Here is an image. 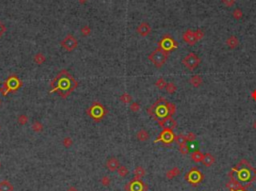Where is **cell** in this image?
Here are the masks:
<instances>
[{"label": "cell", "instance_id": "obj_43", "mask_svg": "<svg viewBox=\"0 0 256 191\" xmlns=\"http://www.w3.org/2000/svg\"><path fill=\"white\" fill-rule=\"evenodd\" d=\"M5 32H6V27H5V25L0 22V37H1V36H2L3 34H4Z\"/></svg>", "mask_w": 256, "mask_h": 191}, {"label": "cell", "instance_id": "obj_49", "mask_svg": "<svg viewBox=\"0 0 256 191\" xmlns=\"http://www.w3.org/2000/svg\"><path fill=\"white\" fill-rule=\"evenodd\" d=\"M1 104H2V102H1V100H0V106H1Z\"/></svg>", "mask_w": 256, "mask_h": 191}, {"label": "cell", "instance_id": "obj_20", "mask_svg": "<svg viewBox=\"0 0 256 191\" xmlns=\"http://www.w3.org/2000/svg\"><path fill=\"white\" fill-rule=\"evenodd\" d=\"M13 185L7 180H3L0 182V191H13Z\"/></svg>", "mask_w": 256, "mask_h": 191}, {"label": "cell", "instance_id": "obj_46", "mask_svg": "<svg viewBox=\"0 0 256 191\" xmlns=\"http://www.w3.org/2000/svg\"><path fill=\"white\" fill-rule=\"evenodd\" d=\"M67 191H78V190L76 188H74V187H71V188H69Z\"/></svg>", "mask_w": 256, "mask_h": 191}, {"label": "cell", "instance_id": "obj_38", "mask_svg": "<svg viewBox=\"0 0 256 191\" xmlns=\"http://www.w3.org/2000/svg\"><path fill=\"white\" fill-rule=\"evenodd\" d=\"M221 2L227 7H232L236 3V0H221Z\"/></svg>", "mask_w": 256, "mask_h": 191}, {"label": "cell", "instance_id": "obj_12", "mask_svg": "<svg viewBox=\"0 0 256 191\" xmlns=\"http://www.w3.org/2000/svg\"><path fill=\"white\" fill-rule=\"evenodd\" d=\"M126 189L128 191H145L147 189V186L140 180L134 179L130 183H128V185L126 186Z\"/></svg>", "mask_w": 256, "mask_h": 191}, {"label": "cell", "instance_id": "obj_4", "mask_svg": "<svg viewBox=\"0 0 256 191\" xmlns=\"http://www.w3.org/2000/svg\"><path fill=\"white\" fill-rule=\"evenodd\" d=\"M22 85V81L17 77V75H9L8 78L3 82V86L0 89V92L3 96H6L9 92H16Z\"/></svg>", "mask_w": 256, "mask_h": 191}, {"label": "cell", "instance_id": "obj_27", "mask_svg": "<svg viewBox=\"0 0 256 191\" xmlns=\"http://www.w3.org/2000/svg\"><path fill=\"white\" fill-rule=\"evenodd\" d=\"M134 175H135V179H139V178H141L143 177L144 175H145V170L142 168V167H136L135 169V171H134Z\"/></svg>", "mask_w": 256, "mask_h": 191}, {"label": "cell", "instance_id": "obj_28", "mask_svg": "<svg viewBox=\"0 0 256 191\" xmlns=\"http://www.w3.org/2000/svg\"><path fill=\"white\" fill-rule=\"evenodd\" d=\"M165 89H166L167 93H169V94H173V93L176 92V90H177V87H176V85H175L174 83H173V82H169V83H167V85H166V87H165Z\"/></svg>", "mask_w": 256, "mask_h": 191}, {"label": "cell", "instance_id": "obj_50", "mask_svg": "<svg viewBox=\"0 0 256 191\" xmlns=\"http://www.w3.org/2000/svg\"><path fill=\"white\" fill-rule=\"evenodd\" d=\"M80 1H85V0H80Z\"/></svg>", "mask_w": 256, "mask_h": 191}, {"label": "cell", "instance_id": "obj_45", "mask_svg": "<svg viewBox=\"0 0 256 191\" xmlns=\"http://www.w3.org/2000/svg\"><path fill=\"white\" fill-rule=\"evenodd\" d=\"M251 97L253 98V100H255V101H256V89L251 93Z\"/></svg>", "mask_w": 256, "mask_h": 191}, {"label": "cell", "instance_id": "obj_26", "mask_svg": "<svg viewBox=\"0 0 256 191\" xmlns=\"http://www.w3.org/2000/svg\"><path fill=\"white\" fill-rule=\"evenodd\" d=\"M180 174V170L178 167H174L172 168L171 170H169L167 173H166V177L168 179H172L173 177H175V176H177Z\"/></svg>", "mask_w": 256, "mask_h": 191}, {"label": "cell", "instance_id": "obj_15", "mask_svg": "<svg viewBox=\"0 0 256 191\" xmlns=\"http://www.w3.org/2000/svg\"><path fill=\"white\" fill-rule=\"evenodd\" d=\"M150 32H151V27L147 22H142L138 27H137V33L143 36V37L149 35Z\"/></svg>", "mask_w": 256, "mask_h": 191}, {"label": "cell", "instance_id": "obj_8", "mask_svg": "<svg viewBox=\"0 0 256 191\" xmlns=\"http://www.w3.org/2000/svg\"><path fill=\"white\" fill-rule=\"evenodd\" d=\"M177 42L174 41V39L172 37H170L169 35H165L163 36V38L161 39L158 43V47L165 50L167 52H170L172 50H174L175 48H177Z\"/></svg>", "mask_w": 256, "mask_h": 191}, {"label": "cell", "instance_id": "obj_33", "mask_svg": "<svg viewBox=\"0 0 256 191\" xmlns=\"http://www.w3.org/2000/svg\"><path fill=\"white\" fill-rule=\"evenodd\" d=\"M117 171H118V174H119L121 177H125V176H127V174H128V169L125 166H119V168L117 169Z\"/></svg>", "mask_w": 256, "mask_h": 191}, {"label": "cell", "instance_id": "obj_13", "mask_svg": "<svg viewBox=\"0 0 256 191\" xmlns=\"http://www.w3.org/2000/svg\"><path fill=\"white\" fill-rule=\"evenodd\" d=\"M158 124H159L163 129H170V130H173V129L177 126V122L173 119L172 116H168V117H165L163 119L158 121Z\"/></svg>", "mask_w": 256, "mask_h": 191}, {"label": "cell", "instance_id": "obj_39", "mask_svg": "<svg viewBox=\"0 0 256 191\" xmlns=\"http://www.w3.org/2000/svg\"><path fill=\"white\" fill-rule=\"evenodd\" d=\"M194 34H195V37H196V39H197L198 41L201 40V39H202V38L204 37V32H203L202 30H199V29H198L197 31L194 32Z\"/></svg>", "mask_w": 256, "mask_h": 191}, {"label": "cell", "instance_id": "obj_21", "mask_svg": "<svg viewBox=\"0 0 256 191\" xmlns=\"http://www.w3.org/2000/svg\"><path fill=\"white\" fill-rule=\"evenodd\" d=\"M137 139L139 140V141H146V140H148L149 138V134H148V132H147L146 130H144V129H141V130H139L138 132H137Z\"/></svg>", "mask_w": 256, "mask_h": 191}, {"label": "cell", "instance_id": "obj_23", "mask_svg": "<svg viewBox=\"0 0 256 191\" xmlns=\"http://www.w3.org/2000/svg\"><path fill=\"white\" fill-rule=\"evenodd\" d=\"M203 156H204V154L201 152V151H195V152H193L192 155H191V159H192L194 162H196V163H198V162L202 161Z\"/></svg>", "mask_w": 256, "mask_h": 191}, {"label": "cell", "instance_id": "obj_24", "mask_svg": "<svg viewBox=\"0 0 256 191\" xmlns=\"http://www.w3.org/2000/svg\"><path fill=\"white\" fill-rule=\"evenodd\" d=\"M33 60H34L35 63H37V64H39V65H41L43 62H45L46 57L44 56V54H43V53L39 52V53H36L35 55H34Z\"/></svg>", "mask_w": 256, "mask_h": 191}, {"label": "cell", "instance_id": "obj_16", "mask_svg": "<svg viewBox=\"0 0 256 191\" xmlns=\"http://www.w3.org/2000/svg\"><path fill=\"white\" fill-rule=\"evenodd\" d=\"M106 167L109 171L113 172L116 171L118 168H119V160L115 157H111L107 160L106 162Z\"/></svg>", "mask_w": 256, "mask_h": 191}, {"label": "cell", "instance_id": "obj_10", "mask_svg": "<svg viewBox=\"0 0 256 191\" xmlns=\"http://www.w3.org/2000/svg\"><path fill=\"white\" fill-rule=\"evenodd\" d=\"M174 139H175V135L172 130H170V129H163L162 132L159 134V136L155 140V142L161 141L165 144H170L171 142H173Z\"/></svg>", "mask_w": 256, "mask_h": 191}, {"label": "cell", "instance_id": "obj_44", "mask_svg": "<svg viewBox=\"0 0 256 191\" xmlns=\"http://www.w3.org/2000/svg\"><path fill=\"white\" fill-rule=\"evenodd\" d=\"M101 182H102V184L104 186H107V185H109V183H110V180L108 177H103L102 180H101Z\"/></svg>", "mask_w": 256, "mask_h": 191}, {"label": "cell", "instance_id": "obj_37", "mask_svg": "<svg viewBox=\"0 0 256 191\" xmlns=\"http://www.w3.org/2000/svg\"><path fill=\"white\" fill-rule=\"evenodd\" d=\"M62 143H63L64 146L67 147V148H68V147H70V146L72 145V144H73V141H72V139H71L70 137H65V138L63 139V142H62Z\"/></svg>", "mask_w": 256, "mask_h": 191}, {"label": "cell", "instance_id": "obj_29", "mask_svg": "<svg viewBox=\"0 0 256 191\" xmlns=\"http://www.w3.org/2000/svg\"><path fill=\"white\" fill-rule=\"evenodd\" d=\"M166 85H167V83L165 82V80L162 77L158 79V80L156 81V83H155V86H156V87L158 89H160V90L164 89L165 87H166Z\"/></svg>", "mask_w": 256, "mask_h": 191}, {"label": "cell", "instance_id": "obj_6", "mask_svg": "<svg viewBox=\"0 0 256 191\" xmlns=\"http://www.w3.org/2000/svg\"><path fill=\"white\" fill-rule=\"evenodd\" d=\"M168 55H169V52L158 47L152 53L149 54L148 59L154 64V66L156 68H161L167 61Z\"/></svg>", "mask_w": 256, "mask_h": 191}, {"label": "cell", "instance_id": "obj_48", "mask_svg": "<svg viewBox=\"0 0 256 191\" xmlns=\"http://www.w3.org/2000/svg\"><path fill=\"white\" fill-rule=\"evenodd\" d=\"M236 191H245V190H243V189H240V190H236Z\"/></svg>", "mask_w": 256, "mask_h": 191}, {"label": "cell", "instance_id": "obj_52", "mask_svg": "<svg viewBox=\"0 0 256 191\" xmlns=\"http://www.w3.org/2000/svg\"><path fill=\"white\" fill-rule=\"evenodd\" d=\"M0 167H1V164H0Z\"/></svg>", "mask_w": 256, "mask_h": 191}, {"label": "cell", "instance_id": "obj_25", "mask_svg": "<svg viewBox=\"0 0 256 191\" xmlns=\"http://www.w3.org/2000/svg\"><path fill=\"white\" fill-rule=\"evenodd\" d=\"M174 140H175L176 143H177L179 146L185 145L186 142H187L186 135H184V134H178L177 136H175V139H174Z\"/></svg>", "mask_w": 256, "mask_h": 191}, {"label": "cell", "instance_id": "obj_41", "mask_svg": "<svg viewBox=\"0 0 256 191\" xmlns=\"http://www.w3.org/2000/svg\"><path fill=\"white\" fill-rule=\"evenodd\" d=\"M186 138H187V141L192 142V141H194V140L196 139V134H195V133H193V132H189L188 134L186 135Z\"/></svg>", "mask_w": 256, "mask_h": 191}, {"label": "cell", "instance_id": "obj_34", "mask_svg": "<svg viewBox=\"0 0 256 191\" xmlns=\"http://www.w3.org/2000/svg\"><path fill=\"white\" fill-rule=\"evenodd\" d=\"M18 123H19L20 125H24V124H26L27 122H28V117L26 116V115H20V116H18Z\"/></svg>", "mask_w": 256, "mask_h": 191}, {"label": "cell", "instance_id": "obj_5", "mask_svg": "<svg viewBox=\"0 0 256 191\" xmlns=\"http://www.w3.org/2000/svg\"><path fill=\"white\" fill-rule=\"evenodd\" d=\"M86 113H87L88 116L93 119L95 122H99L100 120H102L104 116L108 113V111L105 107L103 106V104H101L100 102H93L90 107L86 110Z\"/></svg>", "mask_w": 256, "mask_h": 191}, {"label": "cell", "instance_id": "obj_47", "mask_svg": "<svg viewBox=\"0 0 256 191\" xmlns=\"http://www.w3.org/2000/svg\"><path fill=\"white\" fill-rule=\"evenodd\" d=\"M253 128H254L255 130H256V120H255V122H254V123H253Z\"/></svg>", "mask_w": 256, "mask_h": 191}, {"label": "cell", "instance_id": "obj_9", "mask_svg": "<svg viewBox=\"0 0 256 191\" xmlns=\"http://www.w3.org/2000/svg\"><path fill=\"white\" fill-rule=\"evenodd\" d=\"M78 41L77 39L74 37L72 34H68L63 38V40L61 41V46L68 52H71L77 47Z\"/></svg>", "mask_w": 256, "mask_h": 191}, {"label": "cell", "instance_id": "obj_40", "mask_svg": "<svg viewBox=\"0 0 256 191\" xmlns=\"http://www.w3.org/2000/svg\"><path fill=\"white\" fill-rule=\"evenodd\" d=\"M168 107H169V114H170V116H172L173 114L176 112V106L174 105L173 103L169 102L168 104Z\"/></svg>", "mask_w": 256, "mask_h": 191}, {"label": "cell", "instance_id": "obj_51", "mask_svg": "<svg viewBox=\"0 0 256 191\" xmlns=\"http://www.w3.org/2000/svg\"><path fill=\"white\" fill-rule=\"evenodd\" d=\"M0 130H1V126H0Z\"/></svg>", "mask_w": 256, "mask_h": 191}, {"label": "cell", "instance_id": "obj_2", "mask_svg": "<svg viewBox=\"0 0 256 191\" xmlns=\"http://www.w3.org/2000/svg\"><path fill=\"white\" fill-rule=\"evenodd\" d=\"M168 104L169 102L165 98H160L154 104H152V106L147 109V113L152 118H154L155 120L159 121L165 117L170 116Z\"/></svg>", "mask_w": 256, "mask_h": 191}, {"label": "cell", "instance_id": "obj_18", "mask_svg": "<svg viewBox=\"0 0 256 191\" xmlns=\"http://www.w3.org/2000/svg\"><path fill=\"white\" fill-rule=\"evenodd\" d=\"M214 161H215V158L211 155L210 153H206V154H204V156H203V159H202V163L205 165V166H211L212 164L214 163Z\"/></svg>", "mask_w": 256, "mask_h": 191}, {"label": "cell", "instance_id": "obj_17", "mask_svg": "<svg viewBox=\"0 0 256 191\" xmlns=\"http://www.w3.org/2000/svg\"><path fill=\"white\" fill-rule=\"evenodd\" d=\"M226 45L228 46L229 48H231V49H235L237 46L239 45V40H238V38L236 37V36H230V37H228L226 39Z\"/></svg>", "mask_w": 256, "mask_h": 191}, {"label": "cell", "instance_id": "obj_1", "mask_svg": "<svg viewBox=\"0 0 256 191\" xmlns=\"http://www.w3.org/2000/svg\"><path fill=\"white\" fill-rule=\"evenodd\" d=\"M77 86L78 82L75 80L69 72L63 69L50 82L51 89L49 92H57L61 96V98L65 99L77 88Z\"/></svg>", "mask_w": 256, "mask_h": 191}, {"label": "cell", "instance_id": "obj_3", "mask_svg": "<svg viewBox=\"0 0 256 191\" xmlns=\"http://www.w3.org/2000/svg\"><path fill=\"white\" fill-rule=\"evenodd\" d=\"M235 170L237 172V177L242 182H250L256 179V170L251 167L245 159L240 162Z\"/></svg>", "mask_w": 256, "mask_h": 191}, {"label": "cell", "instance_id": "obj_19", "mask_svg": "<svg viewBox=\"0 0 256 191\" xmlns=\"http://www.w3.org/2000/svg\"><path fill=\"white\" fill-rule=\"evenodd\" d=\"M189 82H190L191 85L197 88V87H199L201 84H202L203 80H202V78L199 76V75H194V76H192V77L190 78Z\"/></svg>", "mask_w": 256, "mask_h": 191}, {"label": "cell", "instance_id": "obj_31", "mask_svg": "<svg viewBox=\"0 0 256 191\" xmlns=\"http://www.w3.org/2000/svg\"><path fill=\"white\" fill-rule=\"evenodd\" d=\"M131 100H132V97L128 94V93H124V94H122L120 96V101L122 103H130L131 102Z\"/></svg>", "mask_w": 256, "mask_h": 191}, {"label": "cell", "instance_id": "obj_22", "mask_svg": "<svg viewBox=\"0 0 256 191\" xmlns=\"http://www.w3.org/2000/svg\"><path fill=\"white\" fill-rule=\"evenodd\" d=\"M227 187L231 189V191H236V190L242 189V186H241L240 183L238 181H236V180H234V179H232L231 181L227 184Z\"/></svg>", "mask_w": 256, "mask_h": 191}, {"label": "cell", "instance_id": "obj_30", "mask_svg": "<svg viewBox=\"0 0 256 191\" xmlns=\"http://www.w3.org/2000/svg\"><path fill=\"white\" fill-rule=\"evenodd\" d=\"M31 128H32V130L35 131V132H40L43 129V125L39 121H35L34 123L32 124Z\"/></svg>", "mask_w": 256, "mask_h": 191}, {"label": "cell", "instance_id": "obj_11", "mask_svg": "<svg viewBox=\"0 0 256 191\" xmlns=\"http://www.w3.org/2000/svg\"><path fill=\"white\" fill-rule=\"evenodd\" d=\"M185 178L187 181H189L190 183H198V182H200L201 180L203 179V175L202 173H201L200 171H198L197 169L194 167L192 170H191L189 173H187L186 176H185Z\"/></svg>", "mask_w": 256, "mask_h": 191}, {"label": "cell", "instance_id": "obj_42", "mask_svg": "<svg viewBox=\"0 0 256 191\" xmlns=\"http://www.w3.org/2000/svg\"><path fill=\"white\" fill-rule=\"evenodd\" d=\"M179 151L182 154H187V153L189 152V148H188V146H187L186 144H185V145H181V146H180Z\"/></svg>", "mask_w": 256, "mask_h": 191}, {"label": "cell", "instance_id": "obj_36", "mask_svg": "<svg viewBox=\"0 0 256 191\" xmlns=\"http://www.w3.org/2000/svg\"><path fill=\"white\" fill-rule=\"evenodd\" d=\"M130 110L132 111V112H138V111L140 110V105L138 103L133 102V103L130 104Z\"/></svg>", "mask_w": 256, "mask_h": 191}, {"label": "cell", "instance_id": "obj_35", "mask_svg": "<svg viewBox=\"0 0 256 191\" xmlns=\"http://www.w3.org/2000/svg\"><path fill=\"white\" fill-rule=\"evenodd\" d=\"M90 32H91V29H90V27L87 26V25H85L81 28V33L83 36H88L90 34Z\"/></svg>", "mask_w": 256, "mask_h": 191}, {"label": "cell", "instance_id": "obj_14", "mask_svg": "<svg viewBox=\"0 0 256 191\" xmlns=\"http://www.w3.org/2000/svg\"><path fill=\"white\" fill-rule=\"evenodd\" d=\"M183 39H184V41L187 43L188 45L192 46V45H195L197 43V39L195 37V34H194V31L192 30H186L184 32V34H183Z\"/></svg>", "mask_w": 256, "mask_h": 191}, {"label": "cell", "instance_id": "obj_7", "mask_svg": "<svg viewBox=\"0 0 256 191\" xmlns=\"http://www.w3.org/2000/svg\"><path fill=\"white\" fill-rule=\"evenodd\" d=\"M200 62H201V59L193 52H191L188 54V55H186L182 60V63L184 64V66L189 70H194L195 68H197L199 66Z\"/></svg>", "mask_w": 256, "mask_h": 191}, {"label": "cell", "instance_id": "obj_32", "mask_svg": "<svg viewBox=\"0 0 256 191\" xmlns=\"http://www.w3.org/2000/svg\"><path fill=\"white\" fill-rule=\"evenodd\" d=\"M232 16H233V18H235L236 20H238V19H240V18L243 16V13H242V11H241L239 8H236V9L233 10Z\"/></svg>", "mask_w": 256, "mask_h": 191}]
</instances>
